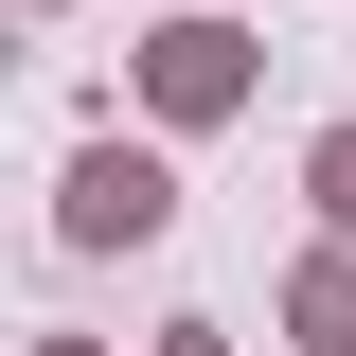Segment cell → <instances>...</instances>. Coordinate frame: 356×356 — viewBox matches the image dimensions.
Returning <instances> with one entry per match:
<instances>
[{
  "label": "cell",
  "mask_w": 356,
  "mask_h": 356,
  "mask_svg": "<svg viewBox=\"0 0 356 356\" xmlns=\"http://www.w3.org/2000/svg\"><path fill=\"white\" fill-rule=\"evenodd\" d=\"M321 196H339V232H356V125H339V143H321Z\"/></svg>",
  "instance_id": "277c9868"
},
{
  "label": "cell",
  "mask_w": 356,
  "mask_h": 356,
  "mask_svg": "<svg viewBox=\"0 0 356 356\" xmlns=\"http://www.w3.org/2000/svg\"><path fill=\"white\" fill-rule=\"evenodd\" d=\"M303 321H321V356H356V267H321V285H303Z\"/></svg>",
  "instance_id": "3957f363"
},
{
  "label": "cell",
  "mask_w": 356,
  "mask_h": 356,
  "mask_svg": "<svg viewBox=\"0 0 356 356\" xmlns=\"http://www.w3.org/2000/svg\"><path fill=\"white\" fill-rule=\"evenodd\" d=\"M178 196H161V161H125V143H89L72 161V250H143Z\"/></svg>",
  "instance_id": "6da1fadb"
},
{
  "label": "cell",
  "mask_w": 356,
  "mask_h": 356,
  "mask_svg": "<svg viewBox=\"0 0 356 356\" xmlns=\"http://www.w3.org/2000/svg\"><path fill=\"white\" fill-rule=\"evenodd\" d=\"M214 89H232V36H214V18H196V36H161V107H214Z\"/></svg>",
  "instance_id": "7a4b0ae2"
}]
</instances>
